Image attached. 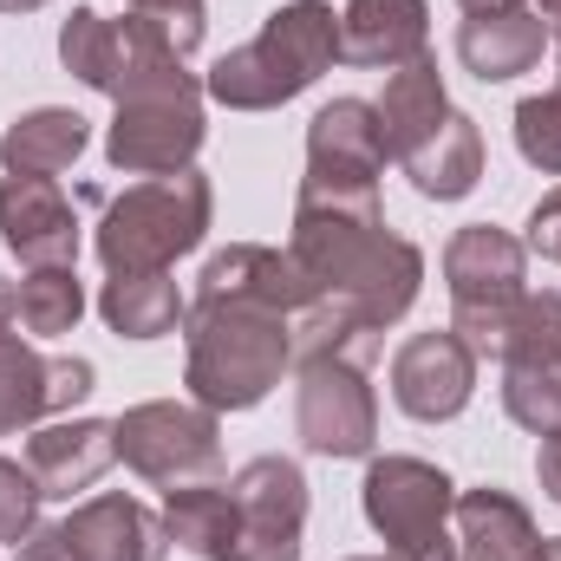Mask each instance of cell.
<instances>
[{
  "label": "cell",
  "mask_w": 561,
  "mask_h": 561,
  "mask_svg": "<svg viewBox=\"0 0 561 561\" xmlns=\"http://www.w3.org/2000/svg\"><path fill=\"white\" fill-rule=\"evenodd\" d=\"M287 255L307 280V307L379 333L419 307L424 249L386 229V203H294Z\"/></svg>",
  "instance_id": "obj_1"
},
{
  "label": "cell",
  "mask_w": 561,
  "mask_h": 561,
  "mask_svg": "<svg viewBox=\"0 0 561 561\" xmlns=\"http://www.w3.org/2000/svg\"><path fill=\"white\" fill-rule=\"evenodd\" d=\"M294 373V313L249 294H190L183 313V386L196 405L255 412Z\"/></svg>",
  "instance_id": "obj_2"
},
{
  "label": "cell",
  "mask_w": 561,
  "mask_h": 561,
  "mask_svg": "<svg viewBox=\"0 0 561 561\" xmlns=\"http://www.w3.org/2000/svg\"><path fill=\"white\" fill-rule=\"evenodd\" d=\"M333 66H340V13L327 0H287L262 20L255 39H242L203 72V99L229 112H280L300 92H313Z\"/></svg>",
  "instance_id": "obj_3"
},
{
  "label": "cell",
  "mask_w": 561,
  "mask_h": 561,
  "mask_svg": "<svg viewBox=\"0 0 561 561\" xmlns=\"http://www.w3.org/2000/svg\"><path fill=\"white\" fill-rule=\"evenodd\" d=\"M209 222H216V190H209L203 170L144 176L125 196L105 203L92 249H99L105 275H163L190 249H203Z\"/></svg>",
  "instance_id": "obj_4"
},
{
  "label": "cell",
  "mask_w": 561,
  "mask_h": 561,
  "mask_svg": "<svg viewBox=\"0 0 561 561\" xmlns=\"http://www.w3.org/2000/svg\"><path fill=\"white\" fill-rule=\"evenodd\" d=\"M59 66H66L79 85L105 92L112 105H118V99H138V92H157V85L196 79L190 59L176 53V39H170L157 20H144V13L105 20L99 7H72V13H66V26H59Z\"/></svg>",
  "instance_id": "obj_5"
},
{
  "label": "cell",
  "mask_w": 561,
  "mask_h": 561,
  "mask_svg": "<svg viewBox=\"0 0 561 561\" xmlns=\"http://www.w3.org/2000/svg\"><path fill=\"white\" fill-rule=\"evenodd\" d=\"M444 287H450V333H463L477 359H496L503 327L529 294V242L496 222H463L444 242Z\"/></svg>",
  "instance_id": "obj_6"
},
{
  "label": "cell",
  "mask_w": 561,
  "mask_h": 561,
  "mask_svg": "<svg viewBox=\"0 0 561 561\" xmlns=\"http://www.w3.org/2000/svg\"><path fill=\"white\" fill-rule=\"evenodd\" d=\"M359 510L386 556L399 561H457V483L431 457H373L359 483Z\"/></svg>",
  "instance_id": "obj_7"
},
{
  "label": "cell",
  "mask_w": 561,
  "mask_h": 561,
  "mask_svg": "<svg viewBox=\"0 0 561 561\" xmlns=\"http://www.w3.org/2000/svg\"><path fill=\"white\" fill-rule=\"evenodd\" d=\"M112 444H118V463L157 490L222 477V419L196 399H144L131 412H118Z\"/></svg>",
  "instance_id": "obj_8"
},
{
  "label": "cell",
  "mask_w": 561,
  "mask_h": 561,
  "mask_svg": "<svg viewBox=\"0 0 561 561\" xmlns=\"http://www.w3.org/2000/svg\"><path fill=\"white\" fill-rule=\"evenodd\" d=\"M373 366L346 353H300L294 359V437L313 457H373L379 450V392L366 379Z\"/></svg>",
  "instance_id": "obj_9"
},
{
  "label": "cell",
  "mask_w": 561,
  "mask_h": 561,
  "mask_svg": "<svg viewBox=\"0 0 561 561\" xmlns=\"http://www.w3.org/2000/svg\"><path fill=\"white\" fill-rule=\"evenodd\" d=\"M203 138H209L203 79H183V85H157V92H138V99H118L112 131H105V157L125 176H176V170H196Z\"/></svg>",
  "instance_id": "obj_10"
},
{
  "label": "cell",
  "mask_w": 561,
  "mask_h": 561,
  "mask_svg": "<svg viewBox=\"0 0 561 561\" xmlns=\"http://www.w3.org/2000/svg\"><path fill=\"white\" fill-rule=\"evenodd\" d=\"M386 163H392V150L379 131V105L333 99L307 125V176H300L294 203H379Z\"/></svg>",
  "instance_id": "obj_11"
},
{
  "label": "cell",
  "mask_w": 561,
  "mask_h": 561,
  "mask_svg": "<svg viewBox=\"0 0 561 561\" xmlns=\"http://www.w3.org/2000/svg\"><path fill=\"white\" fill-rule=\"evenodd\" d=\"M163 510L138 496H85L66 523H46L20 542V561H170Z\"/></svg>",
  "instance_id": "obj_12"
},
{
  "label": "cell",
  "mask_w": 561,
  "mask_h": 561,
  "mask_svg": "<svg viewBox=\"0 0 561 561\" xmlns=\"http://www.w3.org/2000/svg\"><path fill=\"white\" fill-rule=\"evenodd\" d=\"M236 496V556L229 561H300L307 536V470L294 457H249L229 477Z\"/></svg>",
  "instance_id": "obj_13"
},
{
  "label": "cell",
  "mask_w": 561,
  "mask_h": 561,
  "mask_svg": "<svg viewBox=\"0 0 561 561\" xmlns=\"http://www.w3.org/2000/svg\"><path fill=\"white\" fill-rule=\"evenodd\" d=\"M477 366L483 359L463 346V333H450V327L412 333L392 353V405L412 424H450L477 399Z\"/></svg>",
  "instance_id": "obj_14"
},
{
  "label": "cell",
  "mask_w": 561,
  "mask_h": 561,
  "mask_svg": "<svg viewBox=\"0 0 561 561\" xmlns=\"http://www.w3.org/2000/svg\"><path fill=\"white\" fill-rule=\"evenodd\" d=\"M99 392V366L79 353H39L7 340L0 346V437L33 431L46 419H66L72 405H85Z\"/></svg>",
  "instance_id": "obj_15"
},
{
  "label": "cell",
  "mask_w": 561,
  "mask_h": 561,
  "mask_svg": "<svg viewBox=\"0 0 561 561\" xmlns=\"http://www.w3.org/2000/svg\"><path fill=\"white\" fill-rule=\"evenodd\" d=\"M0 242L20 268L79 262V209L59 176H0Z\"/></svg>",
  "instance_id": "obj_16"
},
{
  "label": "cell",
  "mask_w": 561,
  "mask_h": 561,
  "mask_svg": "<svg viewBox=\"0 0 561 561\" xmlns=\"http://www.w3.org/2000/svg\"><path fill=\"white\" fill-rule=\"evenodd\" d=\"M431 53L424 0H346L340 7V59L366 72H399Z\"/></svg>",
  "instance_id": "obj_17"
},
{
  "label": "cell",
  "mask_w": 561,
  "mask_h": 561,
  "mask_svg": "<svg viewBox=\"0 0 561 561\" xmlns=\"http://www.w3.org/2000/svg\"><path fill=\"white\" fill-rule=\"evenodd\" d=\"M118 463L112 419H46L26 437V470L46 496H79Z\"/></svg>",
  "instance_id": "obj_18"
},
{
  "label": "cell",
  "mask_w": 561,
  "mask_h": 561,
  "mask_svg": "<svg viewBox=\"0 0 561 561\" xmlns=\"http://www.w3.org/2000/svg\"><path fill=\"white\" fill-rule=\"evenodd\" d=\"M542 46H549V20L529 13V7L463 13V26H457V59L483 85H510V79L536 72L542 66Z\"/></svg>",
  "instance_id": "obj_19"
},
{
  "label": "cell",
  "mask_w": 561,
  "mask_h": 561,
  "mask_svg": "<svg viewBox=\"0 0 561 561\" xmlns=\"http://www.w3.org/2000/svg\"><path fill=\"white\" fill-rule=\"evenodd\" d=\"M457 561H536L542 536H536V516L503 490V483H483V490H457Z\"/></svg>",
  "instance_id": "obj_20"
},
{
  "label": "cell",
  "mask_w": 561,
  "mask_h": 561,
  "mask_svg": "<svg viewBox=\"0 0 561 561\" xmlns=\"http://www.w3.org/2000/svg\"><path fill=\"white\" fill-rule=\"evenodd\" d=\"M399 170H405V183L419 190L424 203H463L483 183V131H477V118L450 112L431 138L399 157Z\"/></svg>",
  "instance_id": "obj_21"
},
{
  "label": "cell",
  "mask_w": 561,
  "mask_h": 561,
  "mask_svg": "<svg viewBox=\"0 0 561 561\" xmlns=\"http://www.w3.org/2000/svg\"><path fill=\"white\" fill-rule=\"evenodd\" d=\"M92 144V125L66 105H39V112H20L7 131H0V170L7 176H66Z\"/></svg>",
  "instance_id": "obj_22"
},
{
  "label": "cell",
  "mask_w": 561,
  "mask_h": 561,
  "mask_svg": "<svg viewBox=\"0 0 561 561\" xmlns=\"http://www.w3.org/2000/svg\"><path fill=\"white\" fill-rule=\"evenodd\" d=\"M379 105V131H386V150H392V163L424 144L457 105H450V92H444V72H437V59L424 53L412 66H399L392 79H386V99H373Z\"/></svg>",
  "instance_id": "obj_23"
},
{
  "label": "cell",
  "mask_w": 561,
  "mask_h": 561,
  "mask_svg": "<svg viewBox=\"0 0 561 561\" xmlns=\"http://www.w3.org/2000/svg\"><path fill=\"white\" fill-rule=\"evenodd\" d=\"M183 313H190V300L170 280V268L163 275H105V287H99V320L118 340H163L183 327Z\"/></svg>",
  "instance_id": "obj_24"
},
{
  "label": "cell",
  "mask_w": 561,
  "mask_h": 561,
  "mask_svg": "<svg viewBox=\"0 0 561 561\" xmlns=\"http://www.w3.org/2000/svg\"><path fill=\"white\" fill-rule=\"evenodd\" d=\"M163 529L183 556L196 561H229L236 556V496L229 483H183V490H163Z\"/></svg>",
  "instance_id": "obj_25"
},
{
  "label": "cell",
  "mask_w": 561,
  "mask_h": 561,
  "mask_svg": "<svg viewBox=\"0 0 561 561\" xmlns=\"http://www.w3.org/2000/svg\"><path fill=\"white\" fill-rule=\"evenodd\" d=\"M79 320H85L79 268H26V280H20V333L26 340H66Z\"/></svg>",
  "instance_id": "obj_26"
},
{
  "label": "cell",
  "mask_w": 561,
  "mask_h": 561,
  "mask_svg": "<svg viewBox=\"0 0 561 561\" xmlns=\"http://www.w3.org/2000/svg\"><path fill=\"white\" fill-rule=\"evenodd\" d=\"M496 366H556L561 373V287L516 300V313L503 327V346H496Z\"/></svg>",
  "instance_id": "obj_27"
},
{
  "label": "cell",
  "mask_w": 561,
  "mask_h": 561,
  "mask_svg": "<svg viewBox=\"0 0 561 561\" xmlns=\"http://www.w3.org/2000/svg\"><path fill=\"white\" fill-rule=\"evenodd\" d=\"M503 412L529 437L561 431V373L556 366H503Z\"/></svg>",
  "instance_id": "obj_28"
},
{
  "label": "cell",
  "mask_w": 561,
  "mask_h": 561,
  "mask_svg": "<svg viewBox=\"0 0 561 561\" xmlns=\"http://www.w3.org/2000/svg\"><path fill=\"white\" fill-rule=\"evenodd\" d=\"M516 150L529 170L561 176V92H529L516 105Z\"/></svg>",
  "instance_id": "obj_29"
},
{
  "label": "cell",
  "mask_w": 561,
  "mask_h": 561,
  "mask_svg": "<svg viewBox=\"0 0 561 561\" xmlns=\"http://www.w3.org/2000/svg\"><path fill=\"white\" fill-rule=\"evenodd\" d=\"M39 503H46V490L33 483V470L13 463V457H0V542L20 549L39 529Z\"/></svg>",
  "instance_id": "obj_30"
},
{
  "label": "cell",
  "mask_w": 561,
  "mask_h": 561,
  "mask_svg": "<svg viewBox=\"0 0 561 561\" xmlns=\"http://www.w3.org/2000/svg\"><path fill=\"white\" fill-rule=\"evenodd\" d=\"M131 13H144V20H157L170 39H176V53L190 59L196 46H203V33H209V20H203V0H125Z\"/></svg>",
  "instance_id": "obj_31"
},
{
  "label": "cell",
  "mask_w": 561,
  "mask_h": 561,
  "mask_svg": "<svg viewBox=\"0 0 561 561\" xmlns=\"http://www.w3.org/2000/svg\"><path fill=\"white\" fill-rule=\"evenodd\" d=\"M529 255H542V262H556L561 268V190H549L536 209H529Z\"/></svg>",
  "instance_id": "obj_32"
},
{
  "label": "cell",
  "mask_w": 561,
  "mask_h": 561,
  "mask_svg": "<svg viewBox=\"0 0 561 561\" xmlns=\"http://www.w3.org/2000/svg\"><path fill=\"white\" fill-rule=\"evenodd\" d=\"M536 483H542V496L561 510V431L556 437H536Z\"/></svg>",
  "instance_id": "obj_33"
},
{
  "label": "cell",
  "mask_w": 561,
  "mask_h": 561,
  "mask_svg": "<svg viewBox=\"0 0 561 561\" xmlns=\"http://www.w3.org/2000/svg\"><path fill=\"white\" fill-rule=\"evenodd\" d=\"M13 333H20V287L0 275V346H7Z\"/></svg>",
  "instance_id": "obj_34"
},
{
  "label": "cell",
  "mask_w": 561,
  "mask_h": 561,
  "mask_svg": "<svg viewBox=\"0 0 561 561\" xmlns=\"http://www.w3.org/2000/svg\"><path fill=\"white\" fill-rule=\"evenodd\" d=\"M463 13H496V7H523V0H457Z\"/></svg>",
  "instance_id": "obj_35"
},
{
  "label": "cell",
  "mask_w": 561,
  "mask_h": 561,
  "mask_svg": "<svg viewBox=\"0 0 561 561\" xmlns=\"http://www.w3.org/2000/svg\"><path fill=\"white\" fill-rule=\"evenodd\" d=\"M46 0H0V13H39Z\"/></svg>",
  "instance_id": "obj_36"
},
{
  "label": "cell",
  "mask_w": 561,
  "mask_h": 561,
  "mask_svg": "<svg viewBox=\"0 0 561 561\" xmlns=\"http://www.w3.org/2000/svg\"><path fill=\"white\" fill-rule=\"evenodd\" d=\"M536 561H561V536H542V549H536Z\"/></svg>",
  "instance_id": "obj_37"
},
{
  "label": "cell",
  "mask_w": 561,
  "mask_h": 561,
  "mask_svg": "<svg viewBox=\"0 0 561 561\" xmlns=\"http://www.w3.org/2000/svg\"><path fill=\"white\" fill-rule=\"evenodd\" d=\"M536 13H542L549 26H561V0H536Z\"/></svg>",
  "instance_id": "obj_38"
},
{
  "label": "cell",
  "mask_w": 561,
  "mask_h": 561,
  "mask_svg": "<svg viewBox=\"0 0 561 561\" xmlns=\"http://www.w3.org/2000/svg\"><path fill=\"white\" fill-rule=\"evenodd\" d=\"M346 561H399V556H346Z\"/></svg>",
  "instance_id": "obj_39"
},
{
  "label": "cell",
  "mask_w": 561,
  "mask_h": 561,
  "mask_svg": "<svg viewBox=\"0 0 561 561\" xmlns=\"http://www.w3.org/2000/svg\"><path fill=\"white\" fill-rule=\"evenodd\" d=\"M556 66H561V53H556ZM556 92H561V85H556Z\"/></svg>",
  "instance_id": "obj_40"
}]
</instances>
